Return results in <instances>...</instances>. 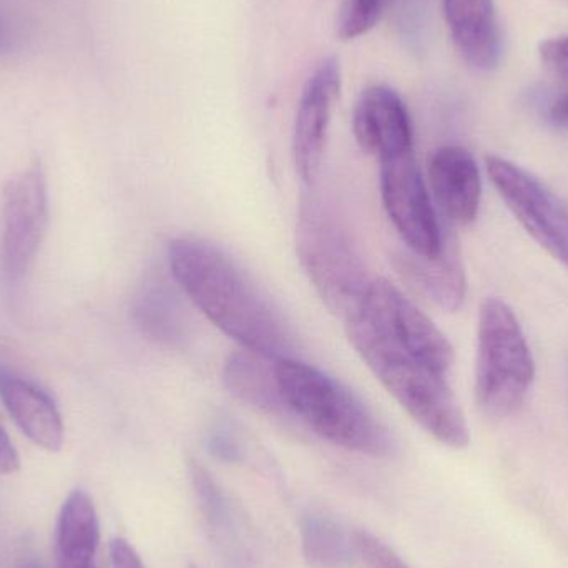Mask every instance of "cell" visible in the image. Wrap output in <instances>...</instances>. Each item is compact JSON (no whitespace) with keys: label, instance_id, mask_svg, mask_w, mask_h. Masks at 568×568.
I'll return each mask as SVG.
<instances>
[{"label":"cell","instance_id":"ba28073f","mask_svg":"<svg viewBox=\"0 0 568 568\" xmlns=\"http://www.w3.org/2000/svg\"><path fill=\"white\" fill-rule=\"evenodd\" d=\"M354 313L437 373L453 367L454 347L446 334L393 283L373 280Z\"/></svg>","mask_w":568,"mask_h":568},{"label":"cell","instance_id":"83f0119b","mask_svg":"<svg viewBox=\"0 0 568 568\" xmlns=\"http://www.w3.org/2000/svg\"><path fill=\"white\" fill-rule=\"evenodd\" d=\"M10 36L9 29H7V23L3 22L2 17H0V52L9 49Z\"/></svg>","mask_w":568,"mask_h":568},{"label":"cell","instance_id":"603a6c76","mask_svg":"<svg viewBox=\"0 0 568 568\" xmlns=\"http://www.w3.org/2000/svg\"><path fill=\"white\" fill-rule=\"evenodd\" d=\"M209 449L216 459L226 460V463H235L242 456L239 439L233 430L223 424L210 433Z\"/></svg>","mask_w":568,"mask_h":568},{"label":"cell","instance_id":"44dd1931","mask_svg":"<svg viewBox=\"0 0 568 568\" xmlns=\"http://www.w3.org/2000/svg\"><path fill=\"white\" fill-rule=\"evenodd\" d=\"M354 544H356L357 556L369 568H410L394 552L393 547L366 530L354 532Z\"/></svg>","mask_w":568,"mask_h":568},{"label":"cell","instance_id":"5bb4252c","mask_svg":"<svg viewBox=\"0 0 568 568\" xmlns=\"http://www.w3.org/2000/svg\"><path fill=\"white\" fill-rule=\"evenodd\" d=\"M444 16L460 59L480 72L496 69L500 30L494 0H444Z\"/></svg>","mask_w":568,"mask_h":568},{"label":"cell","instance_id":"30bf717a","mask_svg":"<svg viewBox=\"0 0 568 568\" xmlns=\"http://www.w3.org/2000/svg\"><path fill=\"white\" fill-rule=\"evenodd\" d=\"M339 89V63L331 57L314 70L301 93L294 122L293 156L297 175L306 185H313L320 175L327 129Z\"/></svg>","mask_w":568,"mask_h":568},{"label":"cell","instance_id":"d6986e66","mask_svg":"<svg viewBox=\"0 0 568 568\" xmlns=\"http://www.w3.org/2000/svg\"><path fill=\"white\" fill-rule=\"evenodd\" d=\"M301 547L313 568H349L357 556L354 536L321 510H307L301 517Z\"/></svg>","mask_w":568,"mask_h":568},{"label":"cell","instance_id":"ac0fdd59","mask_svg":"<svg viewBox=\"0 0 568 568\" xmlns=\"http://www.w3.org/2000/svg\"><path fill=\"white\" fill-rule=\"evenodd\" d=\"M132 317L140 333L153 343L176 346L186 337L182 304L162 280L150 278L139 287L133 297Z\"/></svg>","mask_w":568,"mask_h":568},{"label":"cell","instance_id":"e0dca14e","mask_svg":"<svg viewBox=\"0 0 568 568\" xmlns=\"http://www.w3.org/2000/svg\"><path fill=\"white\" fill-rule=\"evenodd\" d=\"M276 363L278 361L252 351H236L230 354L223 367V383L236 399L256 410L270 416L290 417L280 393Z\"/></svg>","mask_w":568,"mask_h":568},{"label":"cell","instance_id":"cb8c5ba5","mask_svg":"<svg viewBox=\"0 0 568 568\" xmlns=\"http://www.w3.org/2000/svg\"><path fill=\"white\" fill-rule=\"evenodd\" d=\"M540 59L547 69L568 79V37H556L542 42Z\"/></svg>","mask_w":568,"mask_h":568},{"label":"cell","instance_id":"52a82bcc","mask_svg":"<svg viewBox=\"0 0 568 568\" xmlns=\"http://www.w3.org/2000/svg\"><path fill=\"white\" fill-rule=\"evenodd\" d=\"M381 196L394 229L409 252L426 258L439 256L446 236L430 202L413 152L381 160Z\"/></svg>","mask_w":568,"mask_h":568},{"label":"cell","instance_id":"9c48e42d","mask_svg":"<svg viewBox=\"0 0 568 568\" xmlns=\"http://www.w3.org/2000/svg\"><path fill=\"white\" fill-rule=\"evenodd\" d=\"M487 172L527 233L568 266V213L559 200L536 176L509 160L487 156Z\"/></svg>","mask_w":568,"mask_h":568},{"label":"cell","instance_id":"f1b7e54d","mask_svg":"<svg viewBox=\"0 0 568 568\" xmlns=\"http://www.w3.org/2000/svg\"><path fill=\"white\" fill-rule=\"evenodd\" d=\"M16 568H45L42 566L40 560H37L33 556H23L22 559L19 560Z\"/></svg>","mask_w":568,"mask_h":568},{"label":"cell","instance_id":"6da1fadb","mask_svg":"<svg viewBox=\"0 0 568 568\" xmlns=\"http://www.w3.org/2000/svg\"><path fill=\"white\" fill-rule=\"evenodd\" d=\"M166 255L183 293L242 349L275 361L296 357L282 311L225 250L196 236H180Z\"/></svg>","mask_w":568,"mask_h":568},{"label":"cell","instance_id":"4fadbf2b","mask_svg":"<svg viewBox=\"0 0 568 568\" xmlns=\"http://www.w3.org/2000/svg\"><path fill=\"white\" fill-rule=\"evenodd\" d=\"M0 400L30 443L49 453L62 449V414L42 386L0 366Z\"/></svg>","mask_w":568,"mask_h":568},{"label":"cell","instance_id":"8992f818","mask_svg":"<svg viewBox=\"0 0 568 568\" xmlns=\"http://www.w3.org/2000/svg\"><path fill=\"white\" fill-rule=\"evenodd\" d=\"M2 220L3 270L10 282H19L36 262L49 225V190L40 160L7 180Z\"/></svg>","mask_w":568,"mask_h":568},{"label":"cell","instance_id":"8fae6325","mask_svg":"<svg viewBox=\"0 0 568 568\" xmlns=\"http://www.w3.org/2000/svg\"><path fill=\"white\" fill-rule=\"evenodd\" d=\"M353 132L357 145L379 162L414 150L409 113L389 87L374 85L361 93L354 109Z\"/></svg>","mask_w":568,"mask_h":568},{"label":"cell","instance_id":"7c38bea8","mask_svg":"<svg viewBox=\"0 0 568 568\" xmlns=\"http://www.w3.org/2000/svg\"><path fill=\"white\" fill-rule=\"evenodd\" d=\"M429 183L443 215L456 225H470L479 215L483 180L473 153L446 145L429 159Z\"/></svg>","mask_w":568,"mask_h":568},{"label":"cell","instance_id":"484cf974","mask_svg":"<svg viewBox=\"0 0 568 568\" xmlns=\"http://www.w3.org/2000/svg\"><path fill=\"white\" fill-rule=\"evenodd\" d=\"M20 469V457L10 437L0 426V474H13Z\"/></svg>","mask_w":568,"mask_h":568},{"label":"cell","instance_id":"d4e9b609","mask_svg":"<svg viewBox=\"0 0 568 568\" xmlns=\"http://www.w3.org/2000/svg\"><path fill=\"white\" fill-rule=\"evenodd\" d=\"M110 568H145L136 550L125 539H115L110 546Z\"/></svg>","mask_w":568,"mask_h":568},{"label":"cell","instance_id":"7402d4cb","mask_svg":"<svg viewBox=\"0 0 568 568\" xmlns=\"http://www.w3.org/2000/svg\"><path fill=\"white\" fill-rule=\"evenodd\" d=\"M192 477L196 494H199L200 497V503H202L209 519L212 520L215 526H225V524L229 523V506H226L225 497L220 493L215 480L200 466H193Z\"/></svg>","mask_w":568,"mask_h":568},{"label":"cell","instance_id":"4316f807","mask_svg":"<svg viewBox=\"0 0 568 568\" xmlns=\"http://www.w3.org/2000/svg\"><path fill=\"white\" fill-rule=\"evenodd\" d=\"M547 115H549V120L554 125L568 129V90L552 100Z\"/></svg>","mask_w":568,"mask_h":568},{"label":"cell","instance_id":"9a60e30c","mask_svg":"<svg viewBox=\"0 0 568 568\" xmlns=\"http://www.w3.org/2000/svg\"><path fill=\"white\" fill-rule=\"evenodd\" d=\"M99 546L100 524L95 504L85 490H73L57 519V568H100Z\"/></svg>","mask_w":568,"mask_h":568},{"label":"cell","instance_id":"277c9868","mask_svg":"<svg viewBox=\"0 0 568 568\" xmlns=\"http://www.w3.org/2000/svg\"><path fill=\"white\" fill-rule=\"evenodd\" d=\"M301 266L331 313L349 317L373 280L367 278L346 230L333 210L316 196H304L296 226Z\"/></svg>","mask_w":568,"mask_h":568},{"label":"cell","instance_id":"ffe728a7","mask_svg":"<svg viewBox=\"0 0 568 568\" xmlns=\"http://www.w3.org/2000/svg\"><path fill=\"white\" fill-rule=\"evenodd\" d=\"M389 3L390 0H344L337 17V36L351 40L369 32Z\"/></svg>","mask_w":568,"mask_h":568},{"label":"cell","instance_id":"3957f363","mask_svg":"<svg viewBox=\"0 0 568 568\" xmlns=\"http://www.w3.org/2000/svg\"><path fill=\"white\" fill-rule=\"evenodd\" d=\"M280 393L290 417L334 446L371 457L397 450L386 424L341 381L293 357L276 363Z\"/></svg>","mask_w":568,"mask_h":568},{"label":"cell","instance_id":"7a4b0ae2","mask_svg":"<svg viewBox=\"0 0 568 568\" xmlns=\"http://www.w3.org/2000/svg\"><path fill=\"white\" fill-rule=\"evenodd\" d=\"M344 323L361 359L427 434L453 449L469 446V426L446 374L417 359L361 314H351Z\"/></svg>","mask_w":568,"mask_h":568},{"label":"cell","instance_id":"5b68a950","mask_svg":"<svg viewBox=\"0 0 568 568\" xmlns=\"http://www.w3.org/2000/svg\"><path fill=\"white\" fill-rule=\"evenodd\" d=\"M477 341V404L494 419L509 417L526 400L536 377V363L523 326L506 301H484Z\"/></svg>","mask_w":568,"mask_h":568},{"label":"cell","instance_id":"2e32d148","mask_svg":"<svg viewBox=\"0 0 568 568\" xmlns=\"http://www.w3.org/2000/svg\"><path fill=\"white\" fill-rule=\"evenodd\" d=\"M394 266L410 286L443 310H459L466 300V275L456 246L447 239L439 256L426 258L413 252L400 253L394 258Z\"/></svg>","mask_w":568,"mask_h":568}]
</instances>
